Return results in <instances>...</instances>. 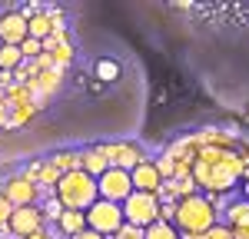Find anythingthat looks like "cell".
<instances>
[{
  "mask_svg": "<svg viewBox=\"0 0 249 239\" xmlns=\"http://www.w3.org/2000/svg\"><path fill=\"white\" fill-rule=\"evenodd\" d=\"M170 179L156 193L160 219H170L173 199L199 193L216 213V226L232 239H249V146L226 137H190L166 153Z\"/></svg>",
  "mask_w": 249,
  "mask_h": 239,
  "instance_id": "1",
  "label": "cell"
},
{
  "mask_svg": "<svg viewBox=\"0 0 249 239\" xmlns=\"http://www.w3.org/2000/svg\"><path fill=\"white\" fill-rule=\"evenodd\" d=\"M53 193H57V203L63 209H73V213H87L90 206H93L96 199V179L87 176L83 170H73V173H63L57 179V186H53Z\"/></svg>",
  "mask_w": 249,
  "mask_h": 239,
  "instance_id": "2",
  "label": "cell"
},
{
  "mask_svg": "<svg viewBox=\"0 0 249 239\" xmlns=\"http://www.w3.org/2000/svg\"><path fill=\"white\" fill-rule=\"evenodd\" d=\"M120 209H123V222H130L136 229H146V226H153L160 219V199L153 193H136L133 189L120 203Z\"/></svg>",
  "mask_w": 249,
  "mask_h": 239,
  "instance_id": "3",
  "label": "cell"
},
{
  "mask_svg": "<svg viewBox=\"0 0 249 239\" xmlns=\"http://www.w3.org/2000/svg\"><path fill=\"white\" fill-rule=\"evenodd\" d=\"M123 226V209L116 203H107V199H96L93 206L87 209V229H93L96 236L113 239L116 229Z\"/></svg>",
  "mask_w": 249,
  "mask_h": 239,
  "instance_id": "4",
  "label": "cell"
},
{
  "mask_svg": "<svg viewBox=\"0 0 249 239\" xmlns=\"http://www.w3.org/2000/svg\"><path fill=\"white\" fill-rule=\"evenodd\" d=\"M130 193H133V183H130V173H126V170H113V166H110L103 176L96 179V196L107 199V203H116V206H120Z\"/></svg>",
  "mask_w": 249,
  "mask_h": 239,
  "instance_id": "5",
  "label": "cell"
},
{
  "mask_svg": "<svg viewBox=\"0 0 249 239\" xmlns=\"http://www.w3.org/2000/svg\"><path fill=\"white\" fill-rule=\"evenodd\" d=\"M37 196H40V189L27 176H14V179H7V186H3V199H7L14 209L34 206V203H37Z\"/></svg>",
  "mask_w": 249,
  "mask_h": 239,
  "instance_id": "6",
  "label": "cell"
},
{
  "mask_svg": "<svg viewBox=\"0 0 249 239\" xmlns=\"http://www.w3.org/2000/svg\"><path fill=\"white\" fill-rule=\"evenodd\" d=\"M10 233L20 239L34 236V233H40L43 229V209H37V206H23V209H14V216H10Z\"/></svg>",
  "mask_w": 249,
  "mask_h": 239,
  "instance_id": "7",
  "label": "cell"
},
{
  "mask_svg": "<svg viewBox=\"0 0 249 239\" xmlns=\"http://www.w3.org/2000/svg\"><path fill=\"white\" fill-rule=\"evenodd\" d=\"M27 37H30V30H27V17L20 10H10L0 17V47H20Z\"/></svg>",
  "mask_w": 249,
  "mask_h": 239,
  "instance_id": "8",
  "label": "cell"
},
{
  "mask_svg": "<svg viewBox=\"0 0 249 239\" xmlns=\"http://www.w3.org/2000/svg\"><path fill=\"white\" fill-rule=\"evenodd\" d=\"M103 153H107V163L113 166V170H126V173H133L136 166L143 163V153H140V146L133 143H116V146H103Z\"/></svg>",
  "mask_w": 249,
  "mask_h": 239,
  "instance_id": "9",
  "label": "cell"
},
{
  "mask_svg": "<svg viewBox=\"0 0 249 239\" xmlns=\"http://www.w3.org/2000/svg\"><path fill=\"white\" fill-rule=\"evenodd\" d=\"M130 183H133L136 193H153L156 196V193L163 189V176H160V170H156L153 159H143L133 173H130Z\"/></svg>",
  "mask_w": 249,
  "mask_h": 239,
  "instance_id": "10",
  "label": "cell"
},
{
  "mask_svg": "<svg viewBox=\"0 0 249 239\" xmlns=\"http://www.w3.org/2000/svg\"><path fill=\"white\" fill-rule=\"evenodd\" d=\"M80 170L87 173V176L100 179L107 170H110V163H107V153H103V146H96V150H87V153H80Z\"/></svg>",
  "mask_w": 249,
  "mask_h": 239,
  "instance_id": "11",
  "label": "cell"
},
{
  "mask_svg": "<svg viewBox=\"0 0 249 239\" xmlns=\"http://www.w3.org/2000/svg\"><path fill=\"white\" fill-rule=\"evenodd\" d=\"M57 226L63 229V236H80L83 229H87V213H73V209H63L57 219Z\"/></svg>",
  "mask_w": 249,
  "mask_h": 239,
  "instance_id": "12",
  "label": "cell"
},
{
  "mask_svg": "<svg viewBox=\"0 0 249 239\" xmlns=\"http://www.w3.org/2000/svg\"><path fill=\"white\" fill-rule=\"evenodd\" d=\"M143 239H179V229L173 226L170 219H156L153 226L143 229Z\"/></svg>",
  "mask_w": 249,
  "mask_h": 239,
  "instance_id": "13",
  "label": "cell"
},
{
  "mask_svg": "<svg viewBox=\"0 0 249 239\" xmlns=\"http://www.w3.org/2000/svg\"><path fill=\"white\" fill-rule=\"evenodd\" d=\"M20 63H23V53H20V47H0V73H7V70H17Z\"/></svg>",
  "mask_w": 249,
  "mask_h": 239,
  "instance_id": "14",
  "label": "cell"
},
{
  "mask_svg": "<svg viewBox=\"0 0 249 239\" xmlns=\"http://www.w3.org/2000/svg\"><path fill=\"white\" fill-rule=\"evenodd\" d=\"M120 77V63L116 60H96V80H103V83H113Z\"/></svg>",
  "mask_w": 249,
  "mask_h": 239,
  "instance_id": "15",
  "label": "cell"
},
{
  "mask_svg": "<svg viewBox=\"0 0 249 239\" xmlns=\"http://www.w3.org/2000/svg\"><path fill=\"white\" fill-rule=\"evenodd\" d=\"M113 239H143V229H136V226H130V222H123V226L116 229Z\"/></svg>",
  "mask_w": 249,
  "mask_h": 239,
  "instance_id": "16",
  "label": "cell"
},
{
  "mask_svg": "<svg viewBox=\"0 0 249 239\" xmlns=\"http://www.w3.org/2000/svg\"><path fill=\"white\" fill-rule=\"evenodd\" d=\"M10 216H14V206H10V203L3 199V193H0V226H7Z\"/></svg>",
  "mask_w": 249,
  "mask_h": 239,
  "instance_id": "17",
  "label": "cell"
},
{
  "mask_svg": "<svg viewBox=\"0 0 249 239\" xmlns=\"http://www.w3.org/2000/svg\"><path fill=\"white\" fill-rule=\"evenodd\" d=\"M70 239H103V236H96L93 229H83V233H80V236H70Z\"/></svg>",
  "mask_w": 249,
  "mask_h": 239,
  "instance_id": "18",
  "label": "cell"
},
{
  "mask_svg": "<svg viewBox=\"0 0 249 239\" xmlns=\"http://www.w3.org/2000/svg\"><path fill=\"white\" fill-rule=\"evenodd\" d=\"M27 239H50V236H47V233L40 229V233H34V236H27Z\"/></svg>",
  "mask_w": 249,
  "mask_h": 239,
  "instance_id": "19",
  "label": "cell"
}]
</instances>
